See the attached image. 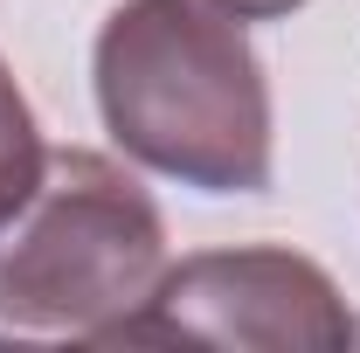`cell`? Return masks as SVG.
I'll return each instance as SVG.
<instances>
[{
	"label": "cell",
	"mask_w": 360,
	"mask_h": 353,
	"mask_svg": "<svg viewBox=\"0 0 360 353\" xmlns=\"http://www.w3.org/2000/svg\"><path fill=\"white\" fill-rule=\"evenodd\" d=\"M167 270V222L118 160L63 146L0 222V326L97 333L146 305Z\"/></svg>",
	"instance_id": "cell-2"
},
{
	"label": "cell",
	"mask_w": 360,
	"mask_h": 353,
	"mask_svg": "<svg viewBox=\"0 0 360 353\" xmlns=\"http://www.w3.org/2000/svg\"><path fill=\"white\" fill-rule=\"evenodd\" d=\"M42 167H49V146H42V132H35V111H28L21 84H14L7 63H0V222L35 194Z\"/></svg>",
	"instance_id": "cell-4"
},
{
	"label": "cell",
	"mask_w": 360,
	"mask_h": 353,
	"mask_svg": "<svg viewBox=\"0 0 360 353\" xmlns=\"http://www.w3.org/2000/svg\"><path fill=\"white\" fill-rule=\"evenodd\" d=\"M97 347H270V353H340L354 340L347 298L298 250H201L160 270L146 305L90 333Z\"/></svg>",
	"instance_id": "cell-3"
},
{
	"label": "cell",
	"mask_w": 360,
	"mask_h": 353,
	"mask_svg": "<svg viewBox=\"0 0 360 353\" xmlns=\"http://www.w3.org/2000/svg\"><path fill=\"white\" fill-rule=\"evenodd\" d=\"M97 111L118 153L201 194L270 187V84L222 0H125L97 35Z\"/></svg>",
	"instance_id": "cell-1"
},
{
	"label": "cell",
	"mask_w": 360,
	"mask_h": 353,
	"mask_svg": "<svg viewBox=\"0 0 360 353\" xmlns=\"http://www.w3.org/2000/svg\"><path fill=\"white\" fill-rule=\"evenodd\" d=\"M229 14H243V21H270V14H291V7H305V0H222Z\"/></svg>",
	"instance_id": "cell-5"
}]
</instances>
